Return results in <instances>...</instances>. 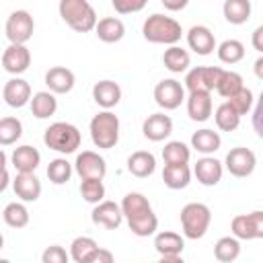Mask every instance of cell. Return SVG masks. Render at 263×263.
I'll list each match as a JSON object with an SVG mask.
<instances>
[{"label": "cell", "mask_w": 263, "mask_h": 263, "mask_svg": "<svg viewBox=\"0 0 263 263\" xmlns=\"http://www.w3.org/2000/svg\"><path fill=\"white\" fill-rule=\"evenodd\" d=\"M142 35H144V39L150 41V43L175 45V43L181 39L183 29H181V23L175 21L173 16L154 12V14H150V16L144 21V25H142Z\"/></svg>", "instance_id": "6da1fadb"}, {"label": "cell", "mask_w": 263, "mask_h": 263, "mask_svg": "<svg viewBox=\"0 0 263 263\" xmlns=\"http://www.w3.org/2000/svg\"><path fill=\"white\" fill-rule=\"evenodd\" d=\"M58 12H60L62 21L76 33L95 31L97 12L88 0H60Z\"/></svg>", "instance_id": "7a4b0ae2"}, {"label": "cell", "mask_w": 263, "mask_h": 263, "mask_svg": "<svg viewBox=\"0 0 263 263\" xmlns=\"http://www.w3.org/2000/svg\"><path fill=\"white\" fill-rule=\"evenodd\" d=\"M90 140L101 150H111L119 142V117L111 109H103L90 119Z\"/></svg>", "instance_id": "3957f363"}, {"label": "cell", "mask_w": 263, "mask_h": 263, "mask_svg": "<svg viewBox=\"0 0 263 263\" xmlns=\"http://www.w3.org/2000/svg\"><path fill=\"white\" fill-rule=\"evenodd\" d=\"M181 230H183V236L189 238V240H197V238H203L210 224H212V212L205 203L201 201H191V203H185L181 208Z\"/></svg>", "instance_id": "277c9868"}, {"label": "cell", "mask_w": 263, "mask_h": 263, "mask_svg": "<svg viewBox=\"0 0 263 263\" xmlns=\"http://www.w3.org/2000/svg\"><path fill=\"white\" fill-rule=\"evenodd\" d=\"M43 142L49 150H55L60 154H74L80 148L82 136L76 125L68 121H55L43 132Z\"/></svg>", "instance_id": "5b68a950"}, {"label": "cell", "mask_w": 263, "mask_h": 263, "mask_svg": "<svg viewBox=\"0 0 263 263\" xmlns=\"http://www.w3.org/2000/svg\"><path fill=\"white\" fill-rule=\"evenodd\" d=\"M232 236L238 240H259L263 238V212L253 210L251 214H238L230 222Z\"/></svg>", "instance_id": "8992f818"}, {"label": "cell", "mask_w": 263, "mask_h": 263, "mask_svg": "<svg viewBox=\"0 0 263 263\" xmlns=\"http://www.w3.org/2000/svg\"><path fill=\"white\" fill-rule=\"evenodd\" d=\"M6 39L10 43H27L35 33V21L29 10H14L8 14L4 25Z\"/></svg>", "instance_id": "52a82bcc"}, {"label": "cell", "mask_w": 263, "mask_h": 263, "mask_svg": "<svg viewBox=\"0 0 263 263\" xmlns=\"http://www.w3.org/2000/svg\"><path fill=\"white\" fill-rule=\"evenodd\" d=\"M154 249L160 255L162 263H183V249L185 238L179 232L162 230L154 236Z\"/></svg>", "instance_id": "ba28073f"}, {"label": "cell", "mask_w": 263, "mask_h": 263, "mask_svg": "<svg viewBox=\"0 0 263 263\" xmlns=\"http://www.w3.org/2000/svg\"><path fill=\"white\" fill-rule=\"evenodd\" d=\"M224 68L220 66H195L191 70H187L185 74V88L189 92L195 90H203V92H212L220 80Z\"/></svg>", "instance_id": "9c48e42d"}, {"label": "cell", "mask_w": 263, "mask_h": 263, "mask_svg": "<svg viewBox=\"0 0 263 263\" xmlns=\"http://www.w3.org/2000/svg\"><path fill=\"white\" fill-rule=\"evenodd\" d=\"M224 166H226V171H228L232 177H238V179L251 177L253 171H255V166H257V154H255L251 148L236 146V148H232V150L226 154Z\"/></svg>", "instance_id": "30bf717a"}, {"label": "cell", "mask_w": 263, "mask_h": 263, "mask_svg": "<svg viewBox=\"0 0 263 263\" xmlns=\"http://www.w3.org/2000/svg\"><path fill=\"white\" fill-rule=\"evenodd\" d=\"M154 101L164 111H175L185 101V86L175 78H164L154 86Z\"/></svg>", "instance_id": "8fae6325"}, {"label": "cell", "mask_w": 263, "mask_h": 263, "mask_svg": "<svg viewBox=\"0 0 263 263\" xmlns=\"http://www.w3.org/2000/svg\"><path fill=\"white\" fill-rule=\"evenodd\" d=\"M74 171L80 179H105L107 175V162L105 158L95 150H82L76 156Z\"/></svg>", "instance_id": "7c38bea8"}, {"label": "cell", "mask_w": 263, "mask_h": 263, "mask_svg": "<svg viewBox=\"0 0 263 263\" xmlns=\"http://www.w3.org/2000/svg\"><path fill=\"white\" fill-rule=\"evenodd\" d=\"M31 66V51L27 49L25 43H10L4 53H2V68L12 74V76H21L29 70Z\"/></svg>", "instance_id": "4fadbf2b"}, {"label": "cell", "mask_w": 263, "mask_h": 263, "mask_svg": "<svg viewBox=\"0 0 263 263\" xmlns=\"http://www.w3.org/2000/svg\"><path fill=\"white\" fill-rule=\"evenodd\" d=\"M90 220L97 226H103L107 230H115V228L121 226L123 214H121L119 203L109 201V199H101L99 203H95V208L90 212Z\"/></svg>", "instance_id": "5bb4252c"}, {"label": "cell", "mask_w": 263, "mask_h": 263, "mask_svg": "<svg viewBox=\"0 0 263 263\" xmlns=\"http://www.w3.org/2000/svg\"><path fill=\"white\" fill-rule=\"evenodd\" d=\"M193 175H195V179H197L199 185H203V187H214V185H218V183L222 181L224 164H222L218 158H214V156L208 154V156H203V158H199V160L195 162Z\"/></svg>", "instance_id": "9a60e30c"}, {"label": "cell", "mask_w": 263, "mask_h": 263, "mask_svg": "<svg viewBox=\"0 0 263 263\" xmlns=\"http://www.w3.org/2000/svg\"><path fill=\"white\" fill-rule=\"evenodd\" d=\"M142 134L150 142H162L173 134V119L164 113H152L144 119Z\"/></svg>", "instance_id": "2e32d148"}, {"label": "cell", "mask_w": 263, "mask_h": 263, "mask_svg": "<svg viewBox=\"0 0 263 263\" xmlns=\"http://www.w3.org/2000/svg\"><path fill=\"white\" fill-rule=\"evenodd\" d=\"M187 45L197 55H210V53H214L218 43H216V37L212 33V29H208L205 25H193L187 31Z\"/></svg>", "instance_id": "e0dca14e"}, {"label": "cell", "mask_w": 263, "mask_h": 263, "mask_svg": "<svg viewBox=\"0 0 263 263\" xmlns=\"http://www.w3.org/2000/svg\"><path fill=\"white\" fill-rule=\"evenodd\" d=\"M45 84L53 95H68L76 84V76L66 66H53L45 72Z\"/></svg>", "instance_id": "ac0fdd59"}, {"label": "cell", "mask_w": 263, "mask_h": 263, "mask_svg": "<svg viewBox=\"0 0 263 263\" xmlns=\"http://www.w3.org/2000/svg\"><path fill=\"white\" fill-rule=\"evenodd\" d=\"M2 97L6 101L8 107L12 109H21L25 107L29 101H31V84L25 80V78H10L6 84H4V90H2Z\"/></svg>", "instance_id": "d6986e66"}, {"label": "cell", "mask_w": 263, "mask_h": 263, "mask_svg": "<svg viewBox=\"0 0 263 263\" xmlns=\"http://www.w3.org/2000/svg\"><path fill=\"white\" fill-rule=\"evenodd\" d=\"M185 101H187V115H189L191 121L203 123L212 117L214 105H212V95L210 92L195 90V92H189V97Z\"/></svg>", "instance_id": "ffe728a7"}, {"label": "cell", "mask_w": 263, "mask_h": 263, "mask_svg": "<svg viewBox=\"0 0 263 263\" xmlns=\"http://www.w3.org/2000/svg\"><path fill=\"white\" fill-rule=\"evenodd\" d=\"M12 189L14 195L25 203L37 201L41 197V181L35 177V173H16L12 181Z\"/></svg>", "instance_id": "44dd1931"}, {"label": "cell", "mask_w": 263, "mask_h": 263, "mask_svg": "<svg viewBox=\"0 0 263 263\" xmlns=\"http://www.w3.org/2000/svg\"><path fill=\"white\" fill-rule=\"evenodd\" d=\"M10 162H12L16 173H35V168L41 162V154H39V150L35 146L23 144V146H16L12 150Z\"/></svg>", "instance_id": "7402d4cb"}, {"label": "cell", "mask_w": 263, "mask_h": 263, "mask_svg": "<svg viewBox=\"0 0 263 263\" xmlns=\"http://www.w3.org/2000/svg\"><path fill=\"white\" fill-rule=\"evenodd\" d=\"M92 99L101 109H113L121 101V86L115 80H99L92 86Z\"/></svg>", "instance_id": "603a6c76"}, {"label": "cell", "mask_w": 263, "mask_h": 263, "mask_svg": "<svg viewBox=\"0 0 263 263\" xmlns=\"http://www.w3.org/2000/svg\"><path fill=\"white\" fill-rule=\"evenodd\" d=\"M95 33H97V37L103 43H117L125 35V25L117 16H105V18H99L97 21Z\"/></svg>", "instance_id": "cb8c5ba5"}, {"label": "cell", "mask_w": 263, "mask_h": 263, "mask_svg": "<svg viewBox=\"0 0 263 263\" xmlns=\"http://www.w3.org/2000/svg\"><path fill=\"white\" fill-rule=\"evenodd\" d=\"M127 171L129 175L138 177V179H146L156 171V158L152 152L148 150H136L129 154L127 158Z\"/></svg>", "instance_id": "d4e9b609"}, {"label": "cell", "mask_w": 263, "mask_h": 263, "mask_svg": "<svg viewBox=\"0 0 263 263\" xmlns=\"http://www.w3.org/2000/svg\"><path fill=\"white\" fill-rule=\"evenodd\" d=\"M119 208H121V214H123L125 220H134V218H138L142 214L152 212V205H150L148 197L144 193H140V191L125 193L123 199H121V203H119Z\"/></svg>", "instance_id": "484cf974"}, {"label": "cell", "mask_w": 263, "mask_h": 263, "mask_svg": "<svg viewBox=\"0 0 263 263\" xmlns=\"http://www.w3.org/2000/svg\"><path fill=\"white\" fill-rule=\"evenodd\" d=\"M29 105H31V113L37 119H49L58 111V99L51 90H39L31 95Z\"/></svg>", "instance_id": "4316f807"}, {"label": "cell", "mask_w": 263, "mask_h": 263, "mask_svg": "<svg viewBox=\"0 0 263 263\" xmlns=\"http://www.w3.org/2000/svg\"><path fill=\"white\" fill-rule=\"evenodd\" d=\"M162 64L168 72L173 74H181V72H187L189 66H191V55L187 49L179 47L177 43L175 45H168V49H164L162 53Z\"/></svg>", "instance_id": "83f0119b"}, {"label": "cell", "mask_w": 263, "mask_h": 263, "mask_svg": "<svg viewBox=\"0 0 263 263\" xmlns=\"http://www.w3.org/2000/svg\"><path fill=\"white\" fill-rule=\"evenodd\" d=\"M220 146H222V138H220V134L214 132V129L203 127V129H197V132L191 136V148H193L195 152L203 154V156L214 154L216 150H220Z\"/></svg>", "instance_id": "f1b7e54d"}, {"label": "cell", "mask_w": 263, "mask_h": 263, "mask_svg": "<svg viewBox=\"0 0 263 263\" xmlns=\"http://www.w3.org/2000/svg\"><path fill=\"white\" fill-rule=\"evenodd\" d=\"M162 181L173 191L185 189L191 183V168H189V164H164Z\"/></svg>", "instance_id": "f546056e"}, {"label": "cell", "mask_w": 263, "mask_h": 263, "mask_svg": "<svg viewBox=\"0 0 263 263\" xmlns=\"http://www.w3.org/2000/svg\"><path fill=\"white\" fill-rule=\"evenodd\" d=\"M251 0H224L222 14L230 25H245L251 18Z\"/></svg>", "instance_id": "4dcf8cb0"}, {"label": "cell", "mask_w": 263, "mask_h": 263, "mask_svg": "<svg viewBox=\"0 0 263 263\" xmlns=\"http://www.w3.org/2000/svg\"><path fill=\"white\" fill-rule=\"evenodd\" d=\"M99 245L90 236H76L70 245V259L76 263H92Z\"/></svg>", "instance_id": "1f68e13d"}, {"label": "cell", "mask_w": 263, "mask_h": 263, "mask_svg": "<svg viewBox=\"0 0 263 263\" xmlns=\"http://www.w3.org/2000/svg\"><path fill=\"white\" fill-rule=\"evenodd\" d=\"M2 220L6 226L10 228H25L29 224V210L25 205V201H10L4 210H2Z\"/></svg>", "instance_id": "d6a6232c"}, {"label": "cell", "mask_w": 263, "mask_h": 263, "mask_svg": "<svg viewBox=\"0 0 263 263\" xmlns=\"http://www.w3.org/2000/svg\"><path fill=\"white\" fill-rule=\"evenodd\" d=\"M191 158V148L183 144L181 140H171L162 148V160L164 164H187Z\"/></svg>", "instance_id": "836d02e7"}, {"label": "cell", "mask_w": 263, "mask_h": 263, "mask_svg": "<svg viewBox=\"0 0 263 263\" xmlns=\"http://www.w3.org/2000/svg\"><path fill=\"white\" fill-rule=\"evenodd\" d=\"M240 255V242L236 236H222L214 245V257L222 263H232Z\"/></svg>", "instance_id": "e575fe53"}, {"label": "cell", "mask_w": 263, "mask_h": 263, "mask_svg": "<svg viewBox=\"0 0 263 263\" xmlns=\"http://www.w3.org/2000/svg\"><path fill=\"white\" fill-rule=\"evenodd\" d=\"M216 53H218V60L222 64L232 66V64H238L245 58V45L238 39H226L220 45H216Z\"/></svg>", "instance_id": "d590c367"}, {"label": "cell", "mask_w": 263, "mask_h": 263, "mask_svg": "<svg viewBox=\"0 0 263 263\" xmlns=\"http://www.w3.org/2000/svg\"><path fill=\"white\" fill-rule=\"evenodd\" d=\"M214 121H216L218 129H222V132H234L240 125V115L232 109V105L228 101H224L222 105L216 107Z\"/></svg>", "instance_id": "8d00e7d4"}, {"label": "cell", "mask_w": 263, "mask_h": 263, "mask_svg": "<svg viewBox=\"0 0 263 263\" xmlns=\"http://www.w3.org/2000/svg\"><path fill=\"white\" fill-rule=\"evenodd\" d=\"M242 86H245V82H242V76H240L238 72L222 70L220 80H218V84H216V88H214V90H216L220 97L230 99V97H232V95H236Z\"/></svg>", "instance_id": "74e56055"}, {"label": "cell", "mask_w": 263, "mask_h": 263, "mask_svg": "<svg viewBox=\"0 0 263 263\" xmlns=\"http://www.w3.org/2000/svg\"><path fill=\"white\" fill-rule=\"evenodd\" d=\"M23 136V123L18 117H2L0 119V146H12Z\"/></svg>", "instance_id": "f35d334b"}, {"label": "cell", "mask_w": 263, "mask_h": 263, "mask_svg": "<svg viewBox=\"0 0 263 263\" xmlns=\"http://www.w3.org/2000/svg\"><path fill=\"white\" fill-rule=\"evenodd\" d=\"M127 226H129V230H132L136 236H140V238L152 236V234H156V230H158V218H156V214H154V210H152V212H148V214H144V216H138V218H134V220H127Z\"/></svg>", "instance_id": "ab89813d"}, {"label": "cell", "mask_w": 263, "mask_h": 263, "mask_svg": "<svg viewBox=\"0 0 263 263\" xmlns=\"http://www.w3.org/2000/svg\"><path fill=\"white\" fill-rule=\"evenodd\" d=\"M72 177V164L66 158H53L47 166V179L53 185H66Z\"/></svg>", "instance_id": "60d3db41"}, {"label": "cell", "mask_w": 263, "mask_h": 263, "mask_svg": "<svg viewBox=\"0 0 263 263\" xmlns=\"http://www.w3.org/2000/svg\"><path fill=\"white\" fill-rule=\"evenodd\" d=\"M80 195L84 201L88 203H99L101 199H105V185L103 179H82L80 181Z\"/></svg>", "instance_id": "b9f144b4"}, {"label": "cell", "mask_w": 263, "mask_h": 263, "mask_svg": "<svg viewBox=\"0 0 263 263\" xmlns=\"http://www.w3.org/2000/svg\"><path fill=\"white\" fill-rule=\"evenodd\" d=\"M230 105H232V109L242 117V115H249L251 111H253V105H255V95H253V90L251 88H247V86H242L236 95H232L230 99H226Z\"/></svg>", "instance_id": "7bdbcfd3"}, {"label": "cell", "mask_w": 263, "mask_h": 263, "mask_svg": "<svg viewBox=\"0 0 263 263\" xmlns=\"http://www.w3.org/2000/svg\"><path fill=\"white\" fill-rule=\"evenodd\" d=\"M68 259H70V253H66V249L60 245H51L41 253L43 263H68Z\"/></svg>", "instance_id": "ee69618b"}, {"label": "cell", "mask_w": 263, "mask_h": 263, "mask_svg": "<svg viewBox=\"0 0 263 263\" xmlns=\"http://www.w3.org/2000/svg\"><path fill=\"white\" fill-rule=\"evenodd\" d=\"M111 4L119 14H134L140 12L148 4V0H111Z\"/></svg>", "instance_id": "f6af8a7d"}, {"label": "cell", "mask_w": 263, "mask_h": 263, "mask_svg": "<svg viewBox=\"0 0 263 263\" xmlns=\"http://www.w3.org/2000/svg\"><path fill=\"white\" fill-rule=\"evenodd\" d=\"M92 263H113V253L99 247L97 253H95V257H92Z\"/></svg>", "instance_id": "bcb514c9"}, {"label": "cell", "mask_w": 263, "mask_h": 263, "mask_svg": "<svg viewBox=\"0 0 263 263\" xmlns=\"http://www.w3.org/2000/svg\"><path fill=\"white\" fill-rule=\"evenodd\" d=\"M162 2V6L166 8V10H171V12H179V10H183L187 4H189V0H160Z\"/></svg>", "instance_id": "7dc6e473"}, {"label": "cell", "mask_w": 263, "mask_h": 263, "mask_svg": "<svg viewBox=\"0 0 263 263\" xmlns=\"http://www.w3.org/2000/svg\"><path fill=\"white\" fill-rule=\"evenodd\" d=\"M253 47L261 53L263 51V27H257L255 31H253Z\"/></svg>", "instance_id": "c3c4849f"}, {"label": "cell", "mask_w": 263, "mask_h": 263, "mask_svg": "<svg viewBox=\"0 0 263 263\" xmlns=\"http://www.w3.org/2000/svg\"><path fill=\"white\" fill-rule=\"evenodd\" d=\"M259 119H261V105H257L255 111H253V123H255L257 136H263V129H261V125H259Z\"/></svg>", "instance_id": "681fc988"}, {"label": "cell", "mask_w": 263, "mask_h": 263, "mask_svg": "<svg viewBox=\"0 0 263 263\" xmlns=\"http://www.w3.org/2000/svg\"><path fill=\"white\" fill-rule=\"evenodd\" d=\"M10 185V175L6 168H0V193L6 191V187Z\"/></svg>", "instance_id": "f907efd6"}, {"label": "cell", "mask_w": 263, "mask_h": 263, "mask_svg": "<svg viewBox=\"0 0 263 263\" xmlns=\"http://www.w3.org/2000/svg\"><path fill=\"white\" fill-rule=\"evenodd\" d=\"M255 74H257V78H263V58L261 55L255 60Z\"/></svg>", "instance_id": "816d5d0a"}, {"label": "cell", "mask_w": 263, "mask_h": 263, "mask_svg": "<svg viewBox=\"0 0 263 263\" xmlns=\"http://www.w3.org/2000/svg\"><path fill=\"white\" fill-rule=\"evenodd\" d=\"M6 160H8V158H6V154H4V150L0 148V168H6Z\"/></svg>", "instance_id": "f5cc1de1"}, {"label": "cell", "mask_w": 263, "mask_h": 263, "mask_svg": "<svg viewBox=\"0 0 263 263\" xmlns=\"http://www.w3.org/2000/svg\"><path fill=\"white\" fill-rule=\"evenodd\" d=\"M2 249H4V236L0 234V251H2Z\"/></svg>", "instance_id": "db71d44e"}]
</instances>
